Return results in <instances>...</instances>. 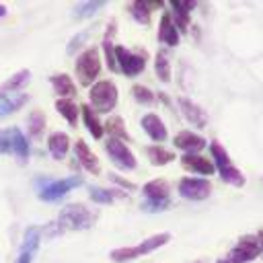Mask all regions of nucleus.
I'll use <instances>...</instances> for the list:
<instances>
[{
  "instance_id": "obj_1",
  "label": "nucleus",
  "mask_w": 263,
  "mask_h": 263,
  "mask_svg": "<svg viewBox=\"0 0 263 263\" xmlns=\"http://www.w3.org/2000/svg\"><path fill=\"white\" fill-rule=\"evenodd\" d=\"M95 224V212H90L82 203H70L60 212V218L53 226L64 230H84Z\"/></svg>"
},
{
  "instance_id": "obj_2",
  "label": "nucleus",
  "mask_w": 263,
  "mask_h": 263,
  "mask_svg": "<svg viewBox=\"0 0 263 263\" xmlns=\"http://www.w3.org/2000/svg\"><path fill=\"white\" fill-rule=\"evenodd\" d=\"M117 103V88L111 80H99L90 88V107L97 113H109Z\"/></svg>"
},
{
  "instance_id": "obj_3",
  "label": "nucleus",
  "mask_w": 263,
  "mask_h": 263,
  "mask_svg": "<svg viewBox=\"0 0 263 263\" xmlns=\"http://www.w3.org/2000/svg\"><path fill=\"white\" fill-rule=\"evenodd\" d=\"M212 154H214V168L220 173V177L226 181V183H232L236 187H240L245 183V177L240 175V171L230 162V158L226 156L224 148L218 144V142H212Z\"/></svg>"
},
{
  "instance_id": "obj_4",
  "label": "nucleus",
  "mask_w": 263,
  "mask_h": 263,
  "mask_svg": "<svg viewBox=\"0 0 263 263\" xmlns=\"http://www.w3.org/2000/svg\"><path fill=\"white\" fill-rule=\"evenodd\" d=\"M101 72V58H99V51L95 47L90 49H84L82 55L76 60V76L80 80V84L88 86L90 82H95V78L99 76Z\"/></svg>"
},
{
  "instance_id": "obj_5",
  "label": "nucleus",
  "mask_w": 263,
  "mask_h": 263,
  "mask_svg": "<svg viewBox=\"0 0 263 263\" xmlns=\"http://www.w3.org/2000/svg\"><path fill=\"white\" fill-rule=\"evenodd\" d=\"M166 240H168V234H156V236H150L148 240L140 242L138 247H123V249H115V251H111V259L123 263V261L142 257V255H146V253H150V251L162 247Z\"/></svg>"
},
{
  "instance_id": "obj_6",
  "label": "nucleus",
  "mask_w": 263,
  "mask_h": 263,
  "mask_svg": "<svg viewBox=\"0 0 263 263\" xmlns=\"http://www.w3.org/2000/svg\"><path fill=\"white\" fill-rule=\"evenodd\" d=\"M78 185H80L78 177H70V179H62V181H45L39 185V197L43 201H58Z\"/></svg>"
},
{
  "instance_id": "obj_7",
  "label": "nucleus",
  "mask_w": 263,
  "mask_h": 263,
  "mask_svg": "<svg viewBox=\"0 0 263 263\" xmlns=\"http://www.w3.org/2000/svg\"><path fill=\"white\" fill-rule=\"evenodd\" d=\"M144 195H146V210H162L168 205V185L162 179H154L144 185Z\"/></svg>"
},
{
  "instance_id": "obj_8",
  "label": "nucleus",
  "mask_w": 263,
  "mask_h": 263,
  "mask_svg": "<svg viewBox=\"0 0 263 263\" xmlns=\"http://www.w3.org/2000/svg\"><path fill=\"white\" fill-rule=\"evenodd\" d=\"M115 60H117V68H121V72L125 76H136L144 70L146 66V58L134 51H127L125 47L117 45L115 47Z\"/></svg>"
},
{
  "instance_id": "obj_9",
  "label": "nucleus",
  "mask_w": 263,
  "mask_h": 263,
  "mask_svg": "<svg viewBox=\"0 0 263 263\" xmlns=\"http://www.w3.org/2000/svg\"><path fill=\"white\" fill-rule=\"evenodd\" d=\"M105 148H107V154L111 156V160L115 162V166H117V168L132 171V168L136 166V158H134V154L129 152V148H127L121 140L109 138V140H107V144H105Z\"/></svg>"
},
{
  "instance_id": "obj_10",
  "label": "nucleus",
  "mask_w": 263,
  "mask_h": 263,
  "mask_svg": "<svg viewBox=\"0 0 263 263\" xmlns=\"http://www.w3.org/2000/svg\"><path fill=\"white\" fill-rule=\"evenodd\" d=\"M179 193L187 199H205L210 195V181L197 179V177H187L181 179L179 183Z\"/></svg>"
},
{
  "instance_id": "obj_11",
  "label": "nucleus",
  "mask_w": 263,
  "mask_h": 263,
  "mask_svg": "<svg viewBox=\"0 0 263 263\" xmlns=\"http://www.w3.org/2000/svg\"><path fill=\"white\" fill-rule=\"evenodd\" d=\"M259 251H261V247L257 245L255 238H245V240H240L232 249V253L228 257V263H247V261H253L259 255Z\"/></svg>"
},
{
  "instance_id": "obj_12",
  "label": "nucleus",
  "mask_w": 263,
  "mask_h": 263,
  "mask_svg": "<svg viewBox=\"0 0 263 263\" xmlns=\"http://www.w3.org/2000/svg\"><path fill=\"white\" fill-rule=\"evenodd\" d=\"M27 95L23 92H4L0 90V119L16 113L25 103H27Z\"/></svg>"
},
{
  "instance_id": "obj_13",
  "label": "nucleus",
  "mask_w": 263,
  "mask_h": 263,
  "mask_svg": "<svg viewBox=\"0 0 263 263\" xmlns=\"http://www.w3.org/2000/svg\"><path fill=\"white\" fill-rule=\"evenodd\" d=\"M37 247H39V228L31 226L27 232H25V238H23V249H21V255L16 259V263H31L35 253H37Z\"/></svg>"
},
{
  "instance_id": "obj_14",
  "label": "nucleus",
  "mask_w": 263,
  "mask_h": 263,
  "mask_svg": "<svg viewBox=\"0 0 263 263\" xmlns=\"http://www.w3.org/2000/svg\"><path fill=\"white\" fill-rule=\"evenodd\" d=\"M74 152H76V158L80 160V164L88 171V173H92V175H97L99 171H101V166H99V158L90 152V148L82 142V140H78L76 144H74Z\"/></svg>"
},
{
  "instance_id": "obj_15",
  "label": "nucleus",
  "mask_w": 263,
  "mask_h": 263,
  "mask_svg": "<svg viewBox=\"0 0 263 263\" xmlns=\"http://www.w3.org/2000/svg\"><path fill=\"white\" fill-rule=\"evenodd\" d=\"M8 134H10V152L16 154V158L21 162H27V158H29V142H27L25 134L18 127H10Z\"/></svg>"
},
{
  "instance_id": "obj_16",
  "label": "nucleus",
  "mask_w": 263,
  "mask_h": 263,
  "mask_svg": "<svg viewBox=\"0 0 263 263\" xmlns=\"http://www.w3.org/2000/svg\"><path fill=\"white\" fill-rule=\"evenodd\" d=\"M142 127L146 129V134H148L152 140H156V142L166 140V127H164V123L160 121V117H158L156 113L144 115V117H142Z\"/></svg>"
},
{
  "instance_id": "obj_17",
  "label": "nucleus",
  "mask_w": 263,
  "mask_h": 263,
  "mask_svg": "<svg viewBox=\"0 0 263 263\" xmlns=\"http://www.w3.org/2000/svg\"><path fill=\"white\" fill-rule=\"evenodd\" d=\"M175 146L181 150H187V152H199L205 146V140L193 132H181L175 138Z\"/></svg>"
},
{
  "instance_id": "obj_18",
  "label": "nucleus",
  "mask_w": 263,
  "mask_h": 263,
  "mask_svg": "<svg viewBox=\"0 0 263 263\" xmlns=\"http://www.w3.org/2000/svg\"><path fill=\"white\" fill-rule=\"evenodd\" d=\"M47 148H49L51 158L62 160V158L68 154V150H70V140H68V136H66V134H62V132L51 134V136H49V140H47Z\"/></svg>"
},
{
  "instance_id": "obj_19",
  "label": "nucleus",
  "mask_w": 263,
  "mask_h": 263,
  "mask_svg": "<svg viewBox=\"0 0 263 263\" xmlns=\"http://www.w3.org/2000/svg\"><path fill=\"white\" fill-rule=\"evenodd\" d=\"M49 80H51L53 90H55L62 99H70V97L76 95V86H74V82H72V78H70L68 74H55V76H51Z\"/></svg>"
},
{
  "instance_id": "obj_20",
  "label": "nucleus",
  "mask_w": 263,
  "mask_h": 263,
  "mask_svg": "<svg viewBox=\"0 0 263 263\" xmlns=\"http://www.w3.org/2000/svg\"><path fill=\"white\" fill-rule=\"evenodd\" d=\"M183 164H185V168L191 171V173H201V175L214 173V164H212L210 160L197 156V154H185V156H183Z\"/></svg>"
},
{
  "instance_id": "obj_21",
  "label": "nucleus",
  "mask_w": 263,
  "mask_h": 263,
  "mask_svg": "<svg viewBox=\"0 0 263 263\" xmlns=\"http://www.w3.org/2000/svg\"><path fill=\"white\" fill-rule=\"evenodd\" d=\"M158 39H160L162 43H166V45H177V43H179V33H177V27L173 25L171 14H162Z\"/></svg>"
},
{
  "instance_id": "obj_22",
  "label": "nucleus",
  "mask_w": 263,
  "mask_h": 263,
  "mask_svg": "<svg viewBox=\"0 0 263 263\" xmlns=\"http://www.w3.org/2000/svg\"><path fill=\"white\" fill-rule=\"evenodd\" d=\"M29 80H31V70H18L16 74H12V76L2 84L0 90H4V92H16V90L23 88Z\"/></svg>"
},
{
  "instance_id": "obj_23",
  "label": "nucleus",
  "mask_w": 263,
  "mask_h": 263,
  "mask_svg": "<svg viewBox=\"0 0 263 263\" xmlns=\"http://www.w3.org/2000/svg\"><path fill=\"white\" fill-rule=\"evenodd\" d=\"M82 119H84V125L88 127V132L92 134V138H101L103 136V125L99 123V119H97V115H95V111L88 107V105H82Z\"/></svg>"
},
{
  "instance_id": "obj_24",
  "label": "nucleus",
  "mask_w": 263,
  "mask_h": 263,
  "mask_svg": "<svg viewBox=\"0 0 263 263\" xmlns=\"http://www.w3.org/2000/svg\"><path fill=\"white\" fill-rule=\"evenodd\" d=\"M55 109L64 115V119H66L70 125H74V123H76L78 107L74 105V101H72V99H58V101H55Z\"/></svg>"
},
{
  "instance_id": "obj_25",
  "label": "nucleus",
  "mask_w": 263,
  "mask_h": 263,
  "mask_svg": "<svg viewBox=\"0 0 263 263\" xmlns=\"http://www.w3.org/2000/svg\"><path fill=\"white\" fill-rule=\"evenodd\" d=\"M179 105H181V109H183V113H185V117L191 121V123H197L199 127L205 123V115H203V111L201 109H197L191 101H187V99H181L179 101Z\"/></svg>"
},
{
  "instance_id": "obj_26",
  "label": "nucleus",
  "mask_w": 263,
  "mask_h": 263,
  "mask_svg": "<svg viewBox=\"0 0 263 263\" xmlns=\"http://www.w3.org/2000/svg\"><path fill=\"white\" fill-rule=\"evenodd\" d=\"M27 127H29V134L33 138H39L41 132H43V127H45V115L41 111H33L29 115V119H27Z\"/></svg>"
},
{
  "instance_id": "obj_27",
  "label": "nucleus",
  "mask_w": 263,
  "mask_h": 263,
  "mask_svg": "<svg viewBox=\"0 0 263 263\" xmlns=\"http://www.w3.org/2000/svg\"><path fill=\"white\" fill-rule=\"evenodd\" d=\"M148 158L152 160V164L160 166V164H164V162H171V160L175 158V154L168 152V150H164V148H160V146H150V148H148Z\"/></svg>"
},
{
  "instance_id": "obj_28",
  "label": "nucleus",
  "mask_w": 263,
  "mask_h": 263,
  "mask_svg": "<svg viewBox=\"0 0 263 263\" xmlns=\"http://www.w3.org/2000/svg\"><path fill=\"white\" fill-rule=\"evenodd\" d=\"M105 129L115 138V140H121V138H127L125 134V127H123V121L121 117H111L107 123H105Z\"/></svg>"
},
{
  "instance_id": "obj_29",
  "label": "nucleus",
  "mask_w": 263,
  "mask_h": 263,
  "mask_svg": "<svg viewBox=\"0 0 263 263\" xmlns=\"http://www.w3.org/2000/svg\"><path fill=\"white\" fill-rule=\"evenodd\" d=\"M156 76L162 80V82H168L171 80V68H168V58L160 51L156 55Z\"/></svg>"
},
{
  "instance_id": "obj_30",
  "label": "nucleus",
  "mask_w": 263,
  "mask_h": 263,
  "mask_svg": "<svg viewBox=\"0 0 263 263\" xmlns=\"http://www.w3.org/2000/svg\"><path fill=\"white\" fill-rule=\"evenodd\" d=\"M88 193H90V199H92V201H99V203H111L113 197H115L113 191L103 189V187H90Z\"/></svg>"
},
{
  "instance_id": "obj_31",
  "label": "nucleus",
  "mask_w": 263,
  "mask_h": 263,
  "mask_svg": "<svg viewBox=\"0 0 263 263\" xmlns=\"http://www.w3.org/2000/svg\"><path fill=\"white\" fill-rule=\"evenodd\" d=\"M173 6V10H177V21L181 23V27H185L187 25V21H189V16H187V10H191L193 6H195V2H173L171 4Z\"/></svg>"
},
{
  "instance_id": "obj_32",
  "label": "nucleus",
  "mask_w": 263,
  "mask_h": 263,
  "mask_svg": "<svg viewBox=\"0 0 263 263\" xmlns=\"http://www.w3.org/2000/svg\"><path fill=\"white\" fill-rule=\"evenodd\" d=\"M132 12H134V16H136L138 23H148V21H150V8H148L146 2H136V4H132Z\"/></svg>"
},
{
  "instance_id": "obj_33",
  "label": "nucleus",
  "mask_w": 263,
  "mask_h": 263,
  "mask_svg": "<svg viewBox=\"0 0 263 263\" xmlns=\"http://www.w3.org/2000/svg\"><path fill=\"white\" fill-rule=\"evenodd\" d=\"M103 6V2H82V4H78L76 8H74V12L78 14V16H90L95 10H99Z\"/></svg>"
},
{
  "instance_id": "obj_34",
  "label": "nucleus",
  "mask_w": 263,
  "mask_h": 263,
  "mask_svg": "<svg viewBox=\"0 0 263 263\" xmlns=\"http://www.w3.org/2000/svg\"><path fill=\"white\" fill-rule=\"evenodd\" d=\"M103 47H105V55H107V64H109V68L115 72L117 70V60H115V47L109 43V39H105V43H103Z\"/></svg>"
},
{
  "instance_id": "obj_35",
  "label": "nucleus",
  "mask_w": 263,
  "mask_h": 263,
  "mask_svg": "<svg viewBox=\"0 0 263 263\" xmlns=\"http://www.w3.org/2000/svg\"><path fill=\"white\" fill-rule=\"evenodd\" d=\"M134 97H136L140 103H150L154 95H152V92H150L146 86H140V84H136V86H134Z\"/></svg>"
},
{
  "instance_id": "obj_36",
  "label": "nucleus",
  "mask_w": 263,
  "mask_h": 263,
  "mask_svg": "<svg viewBox=\"0 0 263 263\" xmlns=\"http://www.w3.org/2000/svg\"><path fill=\"white\" fill-rule=\"evenodd\" d=\"M10 152V134L8 129H0V154Z\"/></svg>"
},
{
  "instance_id": "obj_37",
  "label": "nucleus",
  "mask_w": 263,
  "mask_h": 263,
  "mask_svg": "<svg viewBox=\"0 0 263 263\" xmlns=\"http://www.w3.org/2000/svg\"><path fill=\"white\" fill-rule=\"evenodd\" d=\"M86 37H88V31H82V33H78V35H76V37H74V39L68 43V53H74V51L78 49V45H80V43H82Z\"/></svg>"
},
{
  "instance_id": "obj_38",
  "label": "nucleus",
  "mask_w": 263,
  "mask_h": 263,
  "mask_svg": "<svg viewBox=\"0 0 263 263\" xmlns=\"http://www.w3.org/2000/svg\"><path fill=\"white\" fill-rule=\"evenodd\" d=\"M4 14H6V6H2V4H0V18H2Z\"/></svg>"
},
{
  "instance_id": "obj_39",
  "label": "nucleus",
  "mask_w": 263,
  "mask_h": 263,
  "mask_svg": "<svg viewBox=\"0 0 263 263\" xmlns=\"http://www.w3.org/2000/svg\"><path fill=\"white\" fill-rule=\"evenodd\" d=\"M218 263H228V259H222V261H218Z\"/></svg>"
}]
</instances>
